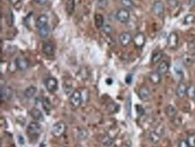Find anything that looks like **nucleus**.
I'll return each mask as SVG.
<instances>
[{"label":"nucleus","instance_id":"obj_1","mask_svg":"<svg viewBox=\"0 0 195 147\" xmlns=\"http://www.w3.org/2000/svg\"><path fill=\"white\" fill-rule=\"evenodd\" d=\"M66 128L67 127L64 122H58L52 127L51 134L55 137H61L66 132Z\"/></svg>","mask_w":195,"mask_h":147},{"label":"nucleus","instance_id":"obj_2","mask_svg":"<svg viewBox=\"0 0 195 147\" xmlns=\"http://www.w3.org/2000/svg\"><path fill=\"white\" fill-rule=\"evenodd\" d=\"M69 101H70V105L75 108L80 107L81 103H82V94L80 90H75L74 92L71 94L69 98Z\"/></svg>","mask_w":195,"mask_h":147},{"label":"nucleus","instance_id":"obj_3","mask_svg":"<svg viewBox=\"0 0 195 147\" xmlns=\"http://www.w3.org/2000/svg\"><path fill=\"white\" fill-rule=\"evenodd\" d=\"M27 133L31 136H37L40 133V126L38 122H32L27 127Z\"/></svg>","mask_w":195,"mask_h":147},{"label":"nucleus","instance_id":"obj_4","mask_svg":"<svg viewBox=\"0 0 195 147\" xmlns=\"http://www.w3.org/2000/svg\"><path fill=\"white\" fill-rule=\"evenodd\" d=\"M116 19L121 23H127L129 20V12L127 9H120L116 13Z\"/></svg>","mask_w":195,"mask_h":147},{"label":"nucleus","instance_id":"obj_5","mask_svg":"<svg viewBox=\"0 0 195 147\" xmlns=\"http://www.w3.org/2000/svg\"><path fill=\"white\" fill-rule=\"evenodd\" d=\"M0 95H1V100H8L13 96V89L10 87H7V86H2Z\"/></svg>","mask_w":195,"mask_h":147},{"label":"nucleus","instance_id":"obj_6","mask_svg":"<svg viewBox=\"0 0 195 147\" xmlns=\"http://www.w3.org/2000/svg\"><path fill=\"white\" fill-rule=\"evenodd\" d=\"M133 42H134L135 46L139 49H141L143 46L145 45V42H146V37L145 35L142 34V33H138L134 36L133 38Z\"/></svg>","mask_w":195,"mask_h":147},{"label":"nucleus","instance_id":"obj_7","mask_svg":"<svg viewBox=\"0 0 195 147\" xmlns=\"http://www.w3.org/2000/svg\"><path fill=\"white\" fill-rule=\"evenodd\" d=\"M132 40H133V38H132L131 34H129V33H127V32L122 33L119 36V42H120V43H121V45L124 47L128 46Z\"/></svg>","mask_w":195,"mask_h":147},{"label":"nucleus","instance_id":"obj_8","mask_svg":"<svg viewBox=\"0 0 195 147\" xmlns=\"http://www.w3.org/2000/svg\"><path fill=\"white\" fill-rule=\"evenodd\" d=\"M45 86L50 92H54L58 88V80L52 77L48 78L47 80H45Z\"/></svg>","mask_w":195,"mask_h":147},{"label":"nucleus","instance_id":"obj_9","mask_svg":"<svg viewBox=\"0 0 195 147\" xmlns=\"http://www.w3.org/2000/svg\"><path fill=\"white\" fill-rule=\"evenodd\" d=\"M167 45L170 49H176L178 46V35L176 33L173 32L169 34L167 38Z\"/></svg>","mask_w":195,"mask_h":147},{"label":"nucleus","instance_id":"obj_10","mask_svg":"<svg viewBox=\"0 0 195 147\" xmlns=\"http://www.w3.org/2000/svg\"><path fill=\"white\" fill-rule=\"evenodd\" d=\"M187 88H187L185 83L180 82V83L178 84L177 88H176V91H175L176 96H177L179 99H182V98L187 94Z\"/></svg>","mask_w":195,"mask_h":147},{"label":"nucleus","instance_id":"obj_11","mask_svg":"<svg viewBox=\"0 0 195 147\" xmlns=\"http://www.w3.org/2000/svg\"><path fill=\"white\" fill-rule=\"evenodd\" d=\"M15 65H16V68L20 71H25L29 67V62L26 59L24 58H21V57H18L16 60H15Z\"/></svg>","mask_w":195,"mask_h":147},{"label":"nucleus","instance_id":"obj_12","mask_svg":"<svg viewBox=\"0 0 195 147\" xmlns=\"http://www.w3.org/2000/svg\"><path fill=\"white\" fill-rule=\"evenodd\" d=\"M48 22H49V18H48L47 15L46 14H40V15L38 16V18L36 19L35 25H36V27L38 29H40L41 27L47 26Z\"/></svg>","mask_w":195,"mask_h":147},{"label":"nucleus","instance_id":"obj_13","mask_svg":"<svg viewBox=\"0 0 195 147\" xmlns=\"http://www.w3.org/2000/svg\"><path fill=\"white\" fill-rule=\"evenodd\" d=\"M139 97L143 101H147L150 97V91L149 88L146 86H142L139 90Z\"/></svg>","mask_w":195,"mask_h":147},{"label":"nucleus","instance_id":"obj_14","mask_svg":"<svg viewBox=\"0 0 195 147\" xmlns=\"http://www.w3.org/2000/svg\"><path fill=\"white\" fill-rule=\"evenodd\" d=\"M152 11L156 15H161L162 14L164 13V4H163V2L155 1V3L153 4Z\"/></svg>","mask_w":195,"mask_h":147},{"label":"nucleus","instance_id":"obj_15","mask_svg":"<svg viewBox=\"0 0 195 147\" xmlns=\"http://www.w3.org/2000/svg\"><path fill=\"white\" fill-rule=\"evenodd\" d=\"M42 52H43V54H46V55H48V56L53 55V54H54L53 44H52L50 42H44V43H43V45H42Z\"/></svg>","mask_w":195,"mask_h":147},{"label":"nucleus","instance_id":"obj_16","mask_svg":"<svg viewBox=\"0 0 195 147\" xmlns=\"http://www.w3.org/2000/svg\"><path fill=\"white\" fill-rule=\"evenodd\" d=\"M169 70V64L167 61H166V60H163L161 63L158 65V67H157V72L159 74H161V75H164V74H166L167 71H168Z\"/></svg>","mask_w":195,"mask_h":147},{"label":"nucleus","instance_id":"obj_17","mask_svg":"<svg viewBox=\"0 0 195 147\" xmlns=\"http://www.w3.org/2000/svg\"><path fill=\"white\" fill-rule=\"evenodd\" d=\"M149 80L153 84H159L161 81V74H159L157 71H153L149 74Z\"/></svg>","mask_w":195,"mask_h":147},{"label":"nucleus","instance_id":"obj_18","mask_svg":"<svg viewBox=\"0 0 195 147\" xmlns=\"http://www.w3.org/2000/svg\"><path fill=\"white\" fill-rule=\"evenodd\" d=\"M94 22L97 28H102L104 26V19L101 14H96L94 16Z\"/></svg>","mask_w":195,"mask_h":147},{"label":"nucleus","instance_id":"obj_19","mask_svg":"<svg viewBox=\"0 0 195 147\" xmlns=\"http://www.w3.org/2000/svg\"><path fill=\"white\" fill-rule=\"evenodd\" d=\"M31 116L34 117V119L37 121H42L43 120V115L40 112L39 109L37 108H34L31 110Z\"/></svg>","mask_w":195,"mask_h":147},{"label":"nucleus","instance_id":"obj_20","mask_svg":"<svg viewBox=\"0 0 195 147\" xmlns=\"http://www.w3.org/2000/svg\"><path fill=\"white\" fill-rule=\"evenodd\" d=\"M166 114L170 118H174L176 116V114H177V110H176V108L174 106L169 105V106L166 107Z\"/></svg>","mask_w":195,"mask_h":147},{"label":"nucleus","instance_id":"obj_21","mask_svg":"<svg viewBox=\"0 0 195 147\" xmlns=\"http://www.w3.org/2000/svg\"><path fill=\"white\" fill-rule=\"evenodd\" d=\"M36 92H37V88L34 86H31V87L27 88L26 90L24 91V96L27 99H32L35 96Z\"/></svg>","mask_w":195,"mask_h":147},{"label":"nucleus","instance_id":"obj_22","mask_svg":"<svg viewBox=\"0 0 195 147\" xmlns=\"http://www.w3.org/2000/svg\"><path fill=\"white\" fill-rule=\"evenodd\" d=\"M162 57H163L162 52H160V51H155V52H154L153 54H152L151 62H152L153 64H155V63H157V62L160 61V60L162 59Z\"/></svg>","mask_w":195,"mask_h":147},{"label":"nucleus","instance_id":"obj_23","mask_svg":"<svg viewBox=\"0 0 195 147\" xmlns=\"http://www.w3.org/2000/svg\"><path fill=\"white\" fill-rule=\"evenodd\" d=\"M66 9L68 14H72L75 11V0H67Z\"/></svg>","mask_w":195,"mask_h":147},{"label":"nucleus","instance_id":"obj_24","mask_svg":"<svg viewBox=\"0 0 195 147\" xmlns=\"http://www.w3.org/2000/svg\"><path fill=\"white\" fill-rule=\"evenodd\" d=\"M102 143L104 146H112V144H113V138L109 136L108 134L104 135L103 138L102 139Z\"/></svg>","mask_w":195,"mask_h":147},{"label":"nucleus","instance_id":"obj_25","mask_svg":"<svg viewBox=\"0 0 195 147\" xmlns=\"http://www.w3.org/2000/svg\"><path fill=\"white\" fill-rule=\"evenodd\" d=\"M161 136L162 135H160V134H158V133H157V132L155 130V131H153V132H151V133H150L149 139H150V141H151L152 143L155 144V143H157L158 141L160 140Z\"/></svg>","mask_w":195,"mask_h":147},{"label":"nucleus","instance_id":"obj_26","mask_svg":"<svg viewBox=\"0 0 195 147\" xmlns=\"http://www.w3.org/2000/svg\"><path fill=\"white\" fill-rule=\"evenodd\" d=\"M39 34H40V37L42 38H46L50 35V27L48 26H44L41 27L39 29Z\"/></svg>","mask_w":195,"mask_h":147},{"label":"nucleus","instance_id":"obj_27","mask_svg":"<svg viewBox=\"0 0 195 147\" xmlns=\"http://www.w3.org/2000/svg\"><path fill=\"white\" fill-rule=\"evenodd\" d=\"M88 133L87 131V129L85 128H79L78 129V132H77V137L79 140H85L87 137Z\"/></svg>","mask_w":195,"mask_h":147},{"label":"nucleus","instance_id":"obj_28","mask_svg":"<svg viewBox=\"0 0 195 147\" xmlns=\"http://www.w3.org/2000/svg\"><path fill=\"white\" fill-rule=\"evenodd\" d=\"M195 22V15L194 14H187L185 17H184V20H183V24L184 25H192Z\"/></svg>","mask_w":195,"mask_h":147},{"label":"nucleus","instance_id":"obj_29","mask_svg":"<svg viewBox=\"0 0 195 147\" xmlns=\"http://www.w3.org/2000/svg\"><path fill=\"white\" fill-rule=\"evenodd\" d=\"M187 142H188L190 147H195V133L192 132L188 134L187 137Z\"/></svg>","mask_w":195,"mask_h":147},{"label":"nucleus","instance_id":"obj_30","mask_svg":"<svg viewBox=\"0 0 195 147\" xmlns=\"http://www.w3.org/2000/svg\"><path fill=\"white\" fill-rule=\"evenodd\" d=\"M121 4L126 8H132L134 7V3L132 0H121Z\"/></svg>","mask_w":195,"mask_h":147},{"label":"nucleus","instance_id":"obj_31","mask_svg":"<svg viewBox=\"0 0 195 147\" xmlns=\"http://www.w3.org/2000/svg\"><path fill=\"white\" fill-rule=\"evenodd\" d=\"M187 96H188L190 99H194L195 98V88L194 86H191V87H189L187 88V94H186Z\"/></svg>","mask_w":195,"mask_h":147},{"label":"nucleus","instance_id":"obj_32","mask_svg":"<svg viewBox=\"0 0 195 147\" xmlns=\"http://www.w3.org/2000/svg\"><path fill=\"white\" fill-rule=\"evenodd\" d=\"M108 6V0H98L97 2V7L101 9H103Z\"/></svg>","mask_w":195,"mask_h":147},{"label":"nucleus","instance_id":"obj_33","mask_svg":"<svg viewBox=\"0 0 195 147\" xmlns=\"http://www.w3.org/2000/svg\"><path fill=\"white\" fill-rule=\"evenodd\" d=\"M42 106H43V107L45 108V110H46L47 112L50 111V102H49L48 99H44V100H43Z\"/></svg>","mask_w":195,"mask_h":147},{"label":"nucleus","instance_id":"obj_34","mask_svg":"<svg viewBox=\"0 0 195 147\" xmlns=\"http://www.w3.org/2000/svg\"><path fill=\"white\" fill-rule=\"evenodd\" d=\"M178 147H190V145H189L187 140L182 139V140L179 141V143H178Z\"/></svg>","mask_w":195,"mask_h":147},{"label":"nucleus","instance_id":"obj_35","mask_svg":"<svg viewBox=\"0 0 195 147\" xmlns=\"http://www.w3.org/2000/svg\"><path fill=\"white\" fill-rule=\"evenodd\" d=\"M169 7H175L178 6V0H166Z\"/></svg>","mask_w":195,"mask_h":147},{"label":"nucleus","instance_id":"obj_36","mask_svg":"<svg viewBox=\"0 0 195 147\" xmlns=\"http://www.w3.org/2000/svg\"><path fill=\"white\" fill-rule=\"evenodd\" d=\"M103 32L106 34H111L113 32V28L110 25H105V26H103Z\"/></svg>","mask_w":195,"mask_h":147},{"label":"nucleus","instance_id":"obj_37","mask_svg":"<svg viewBox=\"0 0 195 147\" xmlns=\"http://www.w3.org/2000/svg\"><path fill=\"white\" fill-rule=\"evenodd\" d=\"M34 2L37 3V4H39V5L43 6V5H46L47 4L48 0H34Z\"/></svg>","mask_w":195,"mask_h":147},{"label":"nucleus","instance_id":"obj_38","mask_svg":"<svg viewBox=\"0 0 195 147\" xmlns=\"http://www.w3.org/2000/svg\"><path fill=\"white\" fill-rule=\"evenodd\" d=\"M21 0H9V2H10V4L13 6V7H16L17 6V4H19L20 3Z\"/></svg>","mask_w":195,"mask_h":147},{"label":"nucleus","instance_id":"obj_39","mask_svg":"<svg viewBox=\"0 0 195 147\" xmlns=\"http://www.w3.org/2000/svg\"><path fill=\"white\" fill-rule=\"evenodd\" d=\"M131 80H132V76L131 75H128L127 77H126V82L129 84L130 82H131Z\"/></svg>","mask_w":195,"mask_h":147},{"label":"nucleus","instance_id":"obj_40","mask_svg":"<svg viewBox=\"0 0 195 147\" xmlns=\"http://www.w3.org/2000/svg\"><path fill=\"white\" fill-rule=\"evenodd\" d=\"M191 6H195V0H189Z\"/></svg>","mask_w":195,"mask_h":147},{"label":"nucleus","instance_id":"obj_41","mask_svg":"<svg viewBox=\"0 0 195 147\" xmlns=\"http://www.w3.org/2000/svg\"><path fill=\"white\" fill-rule=\"evenodd\" d=\"M18 138H20V141H21V143H22V144H23V143H24V140H23V136H19V137H18Z\"/></svg>","mask_w":195,"mask_h":147},{"label":"nucleus","instance_id":"obj_42","mask_svg":"<svg viewBox=\"0 0 195 147\" xmlns=\"http://www.w3.org/2000/svg\"><path fill=\"white\" fill-rule=\"evenodd\" d=\"M121 147H129V145H127V144H122Z\"/></svg>","mask_w":195,"mask_h":147},{"label":"nucleus","instance_id":"obj_43","mask_svg":"<svg viewBox=\"0 0 195 147\" xmlns=\"http://www.w3.org/2000/svg\"><path fill=\"white\" fill-rule=\"evenodd\" d=\"M107 81H108V84H111V83H112V82H111V80H110V79H109V80H107Z\"/></svg>","mask_w":195,"mask_h":147},{"label":"nucleus","instance_id":"obj_44","mask_svg":"<svg viewBox=\"0 0 195 147\" xmlns=\"http://www.w3.org/2000/svg\"><path fill=\"white\" fill-rule=\"evenodd\" d=\"M113 147H116V146H113Z\"/></svg>","mask_w":195,"mask_h":147}]
</instances>
